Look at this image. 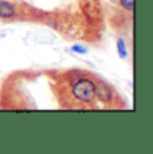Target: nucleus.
Returning a JSON list of instances; mask_svg holds the SVG:
<instances>
[{
    "label": "nucleus",
    "instance_id": "2",
    "mask_svg": "<svg viewBox=\"0 0 153 154\" xmlns=\"http://www.w3.org/2000/svg\"><path fill=\"white\" fill-rule=\"evenodd\" d=\"M95 95H98V98L102 102H109L111 99V90L106 85H95Z\"/></svg>",
    "mask_w": 153,
    "mask_h": 154
},
{
    "label": "nucleus",
    "instance_id": "5",
    "mask_svg": "<svg viewBox=\"0 0 153 154\" xmlns=\"http://www.w3.org/2000/svg\"><path fill=\"white\" fill-rule=\"evenodd\" d=\"M120 3H121V5L125 10H128V11H132L133 10V3H134V0H120Z\"/></svg>",
    "mask_w": 153,
    "mask_h": 154
},
{
    "label": "nucleus",
    "instance_id": "6",
    "mask_svg": "<svg viewBox=\"0 0 153 154\" xmlns=\"http://www.w3.org/2000/svg\"><path fill=\"white\" fill-rule=\"evenodd\" d=\"M73 51L78 52V54H86L87 50L86 48H82L81 46H74V47H73Z\"/></svg>",
    "mask_w": 153,
    "mask_h": 154
},
{
    "label": "nucleus",
    "instance_id": "3",
    "mask_svg": "<svg viewBox=\"0 0 153 154\" xmlns=\"http://www.w3.org/2000/svg\"><path fill=\"white\" fill-rule=\"evenodd\" d=\"M14 14H15L14 4H11L10 2H5V0H0V17L8 19V17L14 16Z\"/></svg>",
    "mask_w": 153,
    "mask_h": 154
},
{
    "label": "nucleus",
    "instance_id": "1",
    "mask_svg": "<svg viewBox=\"0 0 153 154\" xmlns=\"http://www.w3.org/2000/svg\"><path fill=\"white\" fill-rule=\"evenodd\" d=\"M73 93L75 98H78L82 102H92L95 98V83L90 79L82 78L74 83Z\"/></svg>",
    "mask_w": 153,
    "mask_h": 154
},
{
    "label": "nucleus",
    "instance_id": "4",
    "mask_svg": "<svg viewBox=\"0 0 153 154\" xmlns=\"http://www.w3.org/2000/svg\"><path fill=\"white\" fill-rule=\"evenodd\" d=\"M117 50H118V55L121 56V58H126L128 52H126V47H125V42H123V39L117 40Z\"/></svg>",
    "mask_w": 153,
    "mask_h": 154
}]
</instances>
